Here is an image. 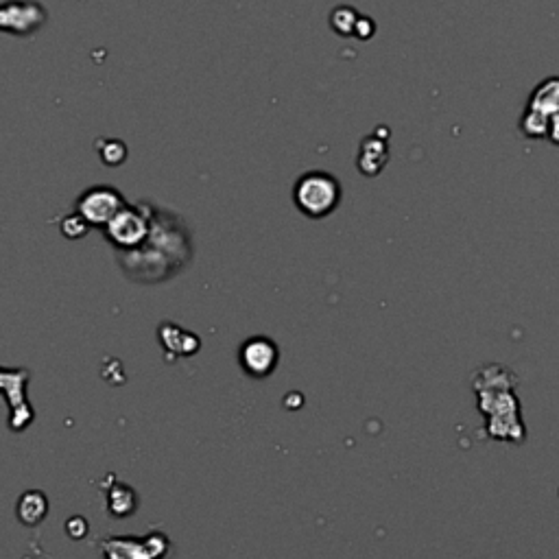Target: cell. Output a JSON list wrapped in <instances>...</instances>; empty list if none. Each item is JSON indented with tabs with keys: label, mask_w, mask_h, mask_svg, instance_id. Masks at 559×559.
<instances>
[{
	"label": "cell",
	"mask_w": 559,
	"mask_h": 559,
	"mask_svg": "<svg viewBox=\"0 0 559 559\" xmlns=\"http://www.w3.org/2000/svg\"><path fill=\"white\" fill-rule=\"evenodd\" d=\"M49 18V11L40 0H7L0 7V29L18 38L38 33Z\"/></svg>",
	"instance_id": "277c9868"
},
{
	"label": "cell",
	"mask_w": 559,
	"mask_h": 559,
	"mask_svg": "<svg viewBox=\"0 0 559 559\" xmlns=\"http://www.w3.org/2000/svg\"><path fill=\"white\" fill-rule=\"evenodd\" d=\"M280 348L269 337H252L241 348V367L247 376L267 378L278 367Z\"/></svg>",
	"instance_id": "52a82bcc"
},
{
	"label": "cell",
	"mask_w": 559,
	"mask_h": 559,
	"mask_svg": "<svg viewBox=\"0 0 559 559\" xmlns=\"http://www.w3.org/2000/svg\"><path fill=\"white\" fill-rule=\"evenodd\" d=\"M293 201L308 219H324L341 204V184L332 173L308 171L293 186Z\"/></svg>",
	"instance_id": "6da1fadb"
},
{
	"label": "cell",
	"mask_w": 559,
	"mask_h": 559,
	"mask_svg": "<svg viewBox=\"0 0 559 559\" xmlns=\"http://www.w3.org/2000/svg\"><path fill=\"white\" fill-rule=\"evenodd\" d=\"M125 206L127 201L118 188L92 186L83 190L81 197L77 199L75 210L92 225V228H105Z\"/></svg>",
	"instance_id": "3957f363"
},
{
	"label": "cell",
	"mask_w": 559,
	"mask_h": 559,
	"mask_svg": "<svg viewBox=\"0 0 559 559\" xmlns=\"http://www.w3.org/2000/svg\"><path fill=\"white\" fill-rule=\"evenodd\" d=\"M29 380L27 370H3L0 372V383H3L5 398L9 400L11 431H25L29 422L33 420L31 404L25 400V385Z\"/></svg>",
	"instance_id": "8992f818"
},
{
	"label": "cell",
	"mask_w": 559,
	"mask_h": 559,
	"mask_svg": "<svg viewBox=\"0 0 559 559\" xmlns=\"http://www.w3.org/2000/svg\"><path fill=\"white\" fill-rule=\"evenodd\" d=\"M138 509V496L132 487L125 483H114L107 492V511L114 518H127Z\"/></svg>",
	"instance_id": "30bf717a"
},
{
	"label": "cell",
	"mask_w": 559,
	"mask_h": 559,
	"mask_svg": "<svg viewBox=\"0 0 559 559\" xmlns=\"http://www.w3.org/2000/svg\"><path fill=\"white\" fill-rule=\"evenodd\" d=\"M387 160H389V149L385 138L367 136L361 142L359 160H356V164H359V171L365 177H376L387 166Z\"/></svg>",
	"instance_id": "ba28073f"
},
{
	"label": "cell",
	"mask_w": 559,
	"mask_h": 559,
	"mask_svg": "<svg viewBox=\"0 0 559 559\" xmlns=\"http://www.w3.org/2000/svg\"><path fill=\"white\" fill-rule=\"evenodd\" d=\"M156 208L149 204L125 206L116 217L105 225V239L110 241L118 252H132L149 239L151 221Z\"/></svg>",
	"instance_id": "7a4b0ae2"
},
{
	"label": "cell",
	"mask_w": 559,
	"mask_h": 559,
	"mask_svg": "<svg viewBox=\"0 0 559 559\" xmlns=\"http://www.w3.org/2000/svg\"><path fill=\"white\" fill-rule=\"evenodd\" d=\"M92 225L81 217V214L75 210L73 214H68V217H64L62 221V234L66 236V239H83L90 232Z\"/></svg>",
	"instance_id": "4fadbf2b"
},
{
	"label": "cell",
	"mask_w": 559,
	"mask_h": 559,
	"mask_svg": "<svg viewBox=\"0 0 559 559\" xmlns=\"http://www.w3.org/2000/svg\"><path fill=\"white\" fill-rule=\"evenodd\" d=\"M169 551V538L153 531L147 538H112L103 542L105 559H162Z\"/></svg>",
	"instance_id": "5b68a950"
},
{
	"label": "cell",
	"mask_w": 559,
	"mask_h": 559,
	"mask_svg": "<svg viewBox=\"0 0 559 559\" xmlns=\"http://www.w3.org/2000/svg\"><path fill=\"white\" fill-rule=\"evenodd\" d=\"M16 511H18V518L25 522L27 527L40 525V522L46 518V514H49V498L38 490H29L20 496Z\"/></svg>",
	"instance_id": "9c48e42d"
},
{
	"label": "cell",
	"mask_w": 559,
	"mask_h": 559,
	"mask_svg": "<svg viewBox=\"0 0 559 559\" xmlns=\"http://www.w3.org/2000/svg\"><path fill=\"white\" fill-rule=\"evenodd\" d=\"M66 531H68L70 538L81 540V538H86V533L90 531V525L83 516H75V518H70L66 522Z\"/></svg>",
	"instance_id": "5bb4252c"
},
{
	"label": "cell",
	"mask_w": 559,
	"mask_h": 559,
	"mask_svg": "<svg viewBox=\"0 0 559 559\" xmlns=\"http://www.w3.org/2000/svg\"><path fill=\"white\" fill-rule=\"evenodd\" d=\"M97 149H99V156L101 162L107 166H118L127 160V147L123 145L121 140L116 138H107V140H99L97 142Z\"/></svg>",
	"instance_id": "7c38bea8"
},
{
	"label": "cell",
	"mask_w": 559,
	"mask_h": 559,
	"mask_svg": "<svg viewBox=\"0 0 559 559\" xmlns=\"http://www.w3.org/2000/svg\"><path fill=\"white\" fill-rule=\"evenodd\" d=\"M359 18L361 16L356 14V9L341 5L330 14V27L337 35H341V38H350L356 31V25H359Z\"/></svg>",
	"instance_id": "8fae6325"
},
{
	"label": "cell",
	"mask_w": 559,
	"mask_h": 559,
	"mask_svg": "<svg viewBox=\"0 0 559 559\" xmlns=\"http://www.w3.org/2000/svg\"><path fill=\"white\" fill-rule=\"evenodd\" d=\"M374 31H376L374 20H372V18H367V16H361V18H359V25H356V31H354V38L370 40L372 35H374Z\"/></svg>",
	"instance_id": "9a60e30c"
}]
</instances>
